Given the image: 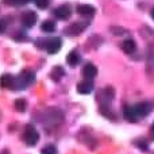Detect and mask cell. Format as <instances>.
<instances>
[{
    "mask_svg": "<svg viewBox=\"0 0 154 154\" xmlns=\"http://www.w3.org/2000/svg\"><path fill=\"white\" fill-rule=\"evenodd\" d=\"M137 145H138V146L141 147V150H143V152H147V150H149V145H147L146 142H143V141H138L137 142Z\"/></svg>",
    "mask_w": 154,
    "mask_h": 154,
    "instance_id": "ffe728a7",
    "label": "cell"
},
{
    "mask_svg": "<svg viewBox=\"0 0 154 154\" xmlns=\"http://www.w3.org/2000/svg\"><path fill=\"white\" fill-rule=\"evenodd\" d=\"M82 75L87 80H92L97 76V68L93 64H87L82 69Z\"/></svg>",
    "mask_w": 154,
    "mask_h": 154,
    "instance_id": "7c38bea8",
    "label": "cell"
},
{
    "mask_svg": "<svg viewBox=\"0 0 154 154\" xmlns=\"http://www.w3.org/2000/svg\"><path fill=\"white\" fill-rule=\"evenodd\" d=\"M150 135H152V138L154 139V123H153V126H152V130H150Z\"/></svg>",
    "mask_w": 154,
    "mask_h": 154,
    "instance_id": "cb8c5ba5",
    "label": "cell"
},
{
    "mask_svg": "<svg viewBox=\"0 0 154 154\" xmlns=\"http://www.w3.org/2000/svg\"><path fill=\"white\" fill-rule=\"evenodd\" d=\"M14 84H15V77L10 73H4L0 77V87L8 88V89H14Z\"/></svg>",
    "mask_w": 154,
    "mask_h": 154,
    "instance_id": "8fae6325",
    "label": "cell"
},
{
    "mask_svg": "<svg viewBox=\"0 0 154 154\" xmlns=\"http://www.w3.org/2000/svg\"><path fill=\"white\" fill-rule=\"evenodd\" d=\"M80 61H81L80 54L77 53L76 50L70 51V53L66 56V62H68V65H69V66H77V65L80 64Z\"/></svg>",
    "mask_w": 154,
    "mask_h": 154,
    "instance_id": "5bb4252c",
    "label": "cell"
},
{
    "mask_svg": "<svg viewBox=\"0 0 154 154\" xmlns=\"http://www.w3.org/2000/svg\"><path fill=\"white\" fill-rule=\"evenodd\" d=\"M93 91V82L91 80H85L77 84V92L81 95H89Z\"/></svg>",
    "mask_w": 154,
    "mask_h": 154,
    "instance_id": "9c48e42d",
    "label": "cell"
},
{
    "mask_svg": "<svg viewBox=\"0 0 154 154\" xmlns=\"http://www.w3.org/2000/svg\"><path fill=\"white\" fill-rule=\"evenodd\" d=\"M42 154H57V149L53 145H48L42 149Z\"/></svg>",
    "mask_w": 154,
    "mask_h": 154,
    "instance_id": "ac0fdd59",
    "label": "cell"
},
{
    "mask_svg": "<svg viewBox=\"0 0 154 154\" xmlns=\"http://www.w3.org/2000/svg\"><path fill=\"white\" fill-rule=\"evenodd\" d=\"M62 119H64L62 111L56 109V108H51V109H49V111L45 114V116H43V125H45L46 128L57 127V126L62 122Z\"/></svg>",
    "mask_w": 154,
    "mask_h": 154,
    "instance_id": "3957f363",
    "label": "cell"
},
{
    "mask_svg": "<svg viewBox=\"0 0 154 154\" xmlns=\"http://www.w3.org/2000/svg\"><path fill=\"white\" fill-rule=\"evenodd\" d=\"M39 46L46 49L49 54H56L62 46V41L60 38H50V39H43Z\"/></svg>",
    "mask_w": 154,
    "mask_h": 154,
    "instance_id": "5b68a950",
    "label": "cell"
},
{
    "mask_svg": "<svg viewBox=\"0 0 154 154\" xmlns=\"http://www.w3.org/2000/svg\"><path fill=\"white\" fill-rule=\"evenodd\" d=\"M49 3H50V0H35L37 7L41 8V10H45V8L49 5Z\"/></svg>",
    "mask_w": 154,
    "mask_h": 154,
    "instance_id": "d6986e66",
    "label": "cell"
},
{
    "mask_svg": "<svg viewBox=\"0 0 154 154\" xmlns=\"http://www.w3.org/2000/svg\"><path fill=\"white\" fill-rule=\"evenodd\" d=\"M19 2V5H24V4H27V3H30L31 0H18Z\"/></svg>",
    "mask_w": 154,
    "mask_h": 154,
    "instance_id": "603a6c76",
    "label": "cell"
},
{
    "mask_svg": "<svg viewBox=\"0 0 154 154\" xmlns=\"http://www.w3.org/2000/svg\"><path fill=\"white\" fill-rule=\"evenodd\" d=\"M70 15H72V10H70V7L68 4L60 5V7H57L54 10V16L57 19H60V20H68L70 18Z\"/></svg>",
    "mask_w": 154,
    "mask_h": 154,
    "instance_id": "52a82bcc",
    "label": "cell"
},
{
    "mask_svg": "<svg viewBox=\"0 0 154 154\" xmlns=\"http://www.w3.org/2000/svg\"><path fill=\"white\" fill-rule=\"evenodd\" d=\"M152 109L153 107L149 101H142V103H138L135 106H125L123 116L128 122L135 123V122H139L141 119H143L147 114H150Z\"/></svg>",
    "mask_w": 154,
    "mask_h": 154,
    "instance_id": "6da1fadb",
    "label": "cell"
},
{
    "mask_svg": "<svg viewBox=\"0 0 154 154\" xmlns=\"http://www.w3.org/2000/svg\"><path fill=\"white\" fill-rule=\"evenodd\" d=\"M85 27H87V24H85V23H81V22H76V23L70 24L69 27H66L65 32H66L68 35H79V34H81V32L84 31Z\"/></svg>",
    "mask_w": 154,
    "mask_h": 154,
    "instance_id": "ba28073f",
    "label": "cell"
},
{
    "mask_svg": "<svg viewBox=\"0 0 154 154\" xmlns=\"http://www.w3.org/2000/svg\"><path fill=\"white\" fill-rule=\"evenodd\" d=\"M152 18L154 19V8H153V10H152Z\"/></svg>",
    "mask_w": 154,
    "mask_h": 154,
    "instance_id": "d4e9b609",
    "label": "cell"
},
{
    "mask_svg": "<svg viewBox=\"0 0 154 154\" xmlns=\"http://www.w3.org/2000/svg\"><path fill=\"white\" fill-rule=\"evenodd\" d=\"M120 48H122V50L125 51L126 54H133L137 49V45H135V42H134V39L128 38V39L123 41L122 45H120Z\"/></svg>",
    "mask_w": 154,
    "mask_h": 154,
    "instance_id": "4fadbf2b",
    "label": "cell"
},
{
    "mask_svg": "<svg viewBox=\"0 0 154 154\" xmlns=\"http://www.w3.org/2000/svg\"><path fill=\"white\" fill-rule=\"evenodd\" d=\"M20 22H22V26L23 27L30 29V27H32L37 23V14H35L34 11H26V12L22 14Z\"/></svg>",
    "mask_w": 154,
    "mask_h": 154,
    "instance_id": "8992f818",
    "label": "cell"
},
{
    "mask_svg": "<svg viewBox=\"0 0 154 154\" xmlns=\"http://www.w3.org/2000/svg\"><path fill=\"white\" fill-rule=\"evenodd\" d=\"M64 75H65L64 68L54 66L53 70H51V73H50V77L54 80V81H60V80H61V77H64Z\"/></svg>",
    "mask_w": 154,
    "mask_h": 154,
    "instance_id": "9a60e30c",
    "label": "cell"
},
{
    "mask_svg": "<svg viewBox=\"0 0 154 154\" xmlns=\"http://www.w3.org/2000/svg\"><path fill=\"white\" fill-rule=\"evenodd\" d=\"M77 12H79V15L81 16H85V18H91V16L95 15L96 10L93 5L91 4H81L77 7Z\"/></svg>",
    "mask_w": 154,
    "mask_h": 154,
    "instance_id": "30bf717a",
    "label": "cell"
},
{
    "mask_svg": "<svg viewBox=\"0 0 154 154\" xmlns=\"http://www.w3.org/2000/svg\"><path fill=\"white\" fill-rule=\"evenodd\" d=\"M41 29L43 32H54L56 31V23L53 20H45L41 24Z\"/></svg>",
    "mask_w": 154,
    "mask_h": 154,
    "instance_id": "2e32d148",
    "label": "cell"
},
{
    "mask_svg": "<svg viewBox=\"0 0 154 154\" xmlns=\"http://www.w3.org/2000/svg\"><path fill=\"white\" fill-rule=\"evenodd\" d=\"M3 2H4L5 4H8V5H19L18 0H3Z\"/></svg>",
    "mask_w": 154,
    "mask_h": 154,
    "instance_id": "7402d4cb",
    "label": "cell"
},
{
    "mask_svg": "<svg viewBox=\"0 0 154 154\" xmlns=\"http://www.w3.org/2000/svg\"><path fill=\"white\" fill-rule=\"evenodd\" d=\"M35 81V73L31 70H23L19 76L15 77V84H14V89H24V88L32 85Z\"/></svg>",
    "mask_w": 154,
    "mask_h": 154,
    "instance_id": "7a4b0ae2",
    "label": "cell"
},
{
    "mask_svg": "<svg viewBox=\"0 0 154 154\" xmlns=\"http://www.w3.org/2000/svg\"><path fill=\"white\" fill-rule=\"evenodd\" d=\"M15 109L18 112H23L26 109V100L24 99H16L15 100Z\"/></svg>",
    "mask_w": 154,
    "mask_h": 154,
    "instance_id": "e0dca14e",
    "label": "cell"
},
{
    "mask_svg": "<svg viewBox=\"0 0 154 154\" xmlns=\"http://www.w3.org/2000/svg\"><path fill=\"white\" fill-rule=\"evenodd\" d=\"M5 29H7V23H5V20H0V34H3V32L5 31Z\"/></svg>",
    "mask_w": 154,
    "mask_h": 154,
    "instance_id": "44dd1931",
    "label": "cell"
},
{
    "mask_svg": "<svg viewBox=\"0 0 154 154\" xmlns=\"http://www.w3.org/2000/svg\"><path fill=\"white\" fill-rule=\"evenodd\" d=\"M38 139H39V134H38L37 128L32 125L26 126V128H24V131H23V141L26 142V145L34 146V145H37Z\"/></svg>",
    "mask_w": 154,
    "mask_h": 154,
    "instance_id": "277c9868",
    "label": "cell"
}]
</instances>
